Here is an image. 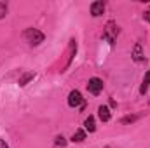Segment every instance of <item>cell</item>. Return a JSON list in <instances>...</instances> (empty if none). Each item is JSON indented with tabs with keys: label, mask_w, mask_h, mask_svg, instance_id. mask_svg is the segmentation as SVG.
<instances>
[{
	"label": "cell",
	"mask_w": 150,
	"mask_h": 148,
	"mask_svg": "<svg viewBox=\"0 0 150 148\" xmlns=\"http://www.w3.org/2000/svg\"><path fill=\"white\" fill-rule=\"evenodd\" d=\"M0 148H9V145H7L4 140H0Z\"/></svg>",
	"instance_id": "15"
},
{
	"label": "cell",
	"mask_w": 150,
	"mask_h": 148,
	"mask_svg": "<svg viewBox=\"0 0 150 148\" xmlns=\"http://www.w3.org/2000/svg\"><path fill=\"white\" fill-rule=\"evenodd\" d=\"M98 115H100V118H101L103 122H108L110 117H112V115H110V110H108V106H103V105L98 108Z\"/></svg>",
	"instance_id": "6"
},
{
	"label": "cell",
	"mask_w": 150,
	"mask_h": 148,
	"mask_svg": "<svg viewBox=\"0 0 150 148\" xmlns=\"http://www.w3.org/2000/svg\"><path fill=\"white\" fill-rule=\"evenodd\" d=\"M32 78H33V73H32V72L25 73L23 77H21V78H19V85H26V84H28V82H30Z\"/></svg>",
	"instance_id": "11"
},
{
	"label": "cell",
	"mask_w": 150,
	"mask_h": 148,
	"mask_svg": "<svg viewBox=\"0 0 150 148\" xmlns=\"http://www.w3.org/2000/svg\"><path fill=\"white\" fill-rule=\"evenodd\" d=\"M5 14H7V5L0 2V19H2V18H5Z\"/></svg>",
	"instance_id": "14"
},
{
	"label": "cell",
	"mask_w": 150,
	"mask_h": 148,
	"mask_svg": "<svg viewBox=\"0 0 150 148\" xmlns=\"http://www.w3.org/2000/svg\"><path fill=\"white\" fill-rule=\"evenodd\" d=\"M84 127H86V131H89V132H94L96 131V122H94V117H87L86 118V122H84Z\"/></svg>",
	"instance_id": "7"
},
{
	"label": "cell",
	"mask_w": 150,
	"mask_h": 148,
	"mask_svg": "<svg viewBox=\"0 0 150 148\" xmlns=\"http://www.w3.org/2000/svg\"><path fill=\"white\" fill-rule=\"evenodd\" d=\"M65 147H67V140L63 136H58L54 140V148H65Z\"/></svg>",
	"instance_id": "13"
},
{
	"label": "cell",
	"mask_w": 150,
	"mask_h": 148,
	"mask_svg": "<svg viewBox=\"0 0 150 148\" xmlns=\"http://www.w3.org/2000/svg\"><path fill=\"white\" fill-rule=\"evenodd\" d=\"M103 12H105V4H103V2L98 0V2H93V4H91V14H93L94 18L101 16Z\"/></svg>",
	"instance_id": "5"
},
{
	"label": "cell",
	"mask_w": 150,
	"mask_h": 148,
	"mask_svg": "<svg viewBox=\"0 0 150 148\" xmlns=\"http://www.w3.org/2000/svg\"><path fill=\"white\" fill-rule=\"evenodd\" d=\"M117 25H115V21H108L107 23V26H105V32H103V37L107 38L110 44H115V40H117Z\"/></svg>",
	"instance_id": "2"
},
{
	"label": "cell",
	"mask_w": 150,
	"mask_h": 148,
	"mask_svg": "<svg viewBox=\"0 0 150 148\" xmlns=\"http://www.w3.org/2000/svg\"><path fill=\"white\" fill-rule=\"evenodd\" d=\"M86 140V131L84 129H77L74 132V136H72V141L74 143H80V141H84Z\"/></svg>",
	"instance_id": "9"
},
{
	"label": "cell",
	"mask_w": 150,
	"mask_h": 148,
	"mask_svg": "<svg viewBox=\"0 0 150 148\" xmlns=\"http://www.w3.org/2000/svg\"><path fill=\"white\" fill-rule=\"evenodd\" d=\"M25 40L30 44V45H38V44H42L44 42V33L37 30V28H28V30H25Z\"/></svg>",
	"instance_id": "1"
},
{
	"label": "cell",
	"mask_w": 150,
	"mask_h": 148,
	"mask_svg": "<svg viewBox=\"0 0 150 148\" xmlns=\"http://www.w3.org/2000/svg\"><path fill=\"white\" fill-rule=\"evenodd\" d=\"M105 148H110V147H105Z\"/></svg>",
	"instance_id": "17"
},
{
	"label": "cell",
	"mask_w": 150,
	"mask_h": 148,
	"mask_svg": "<svg viewBox=\"0 0 150 148\" xmlns=\"http://www.w3.org/2000/svg\"><path fill=\"white\" fill-rule=\"evenodd\" d=\"M68 105H70L72 108L82 105V94H80L79 91H72V92L68 94Z\"/></svg>",
	"instance_id": "4"
},
{
	"label": "cell",
	"mask_w": 150,
	"mask_h": 148,
	"mask_svg": "<svg viewBox=\"0 0 150 148\" xmlns=\"http://www.w3.org/2000/svg\"><path fill=\"white\" fill-rule=\"evenodd\" d=\"M145 19H147V21H150V9L145 12Z\"/></svg>",
	"instance_id": "16"
},
{
	"label": "cell",
	"mask_w": 150,
	"mask_h": 148,
	"mask_svg": "<svg viewBox=\"0 0 150 148\" xmlns=\"http://www.w3.org/2000/svg\"><path fill=\"white\" fill-rule=\"evenodd\" d=\"M149 85H150V72H147L145 78H143V84H142V87H140V92L145 94V92L149 91Z\"/></svg>",
	"instance_id": "10"
},
{
	"label": "cell",
	"mask_w": 150,
	"mask_h": 148,
	"mask_svg": "<svg viewBox=\"0 0 150 148\" xmlns=\"http://www.w3.org/2000/svg\"><path fill=\"white\" fill-rule=\"evenodd\" d=\"M140 118V115H127V117H124V118H120V124H131V122H134V120H138Z\"/></svg>",
	"instance_id": "12"
},
{
	"label": "cell",
	"mask_w": 150,
	"mask_h": 148,
	"mask_svg": "<svg viewBox=\"0 0 150 148\" xmlns=\"http://www.w3.org/2000/svg\"><path fill=\"white\" fill-rule=\"evenodd\" d=\"M101 89H103V80H101V78H98V77L89 78V82H87V91H89L91 94H100Z\"/></svg>",
	"instance_id": "3"
},
{
	"label": "cell",
	"mask_w": 150,
	"mask_h": 148,
	"mask_svg": "<svg viewBox=\"0 0 150 148\" xmlns=\"http://www.w3.org/2000/svg\"><path fill=\"white\" fill-rule=\"evenodd\" d=\"M133 59L138 61V63L143 61V52H142V45H140V44H136L134 49H133Z\"/></svg>",
	"instance_id": "8"
}]
</instances>
